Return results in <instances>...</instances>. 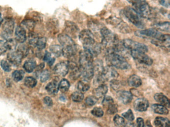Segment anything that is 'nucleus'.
<instances>
[{
  "instance_id": "23",
  "label": "nucleus",
  "mask_w": 170,
  "mask_h": 127,
  "mask_svg": "<svg viewBox=\"0 0 170 127\" xmlns=\"http://www.w3.org/2000/svg\"><path fill=\"white\" fill-rule=\"evenodd\" d=\"M155 100L159 103H161V105L165 107H170V101L168 98L162 93H156L154 95Z\"/></svg>"
},
{
  "instance_id": "12",
  "label": "nucleus",
  "mask_w": 170,
  "mask_h": 127,
  "mask_svg": "<svg viewBox=\"0 0 170 127\" xmlns=\"http://www.w3.org/2000/svg\"><path fill=\"white\" fill-rule=\"evenodd\" d=\"M152 43L159 47L169 49L170 44V35H162L159 38L152 39Z\"/></svg>"
},
{
  "instance_id": "30",
  "label": "nucleus",
  "mask_w": 170,
  "mask_h": 127,
  "mask_svg": "<svg viewBox=\"0 0 170 127\" xmlns=\"http://www.w3.org/2000/svg\"><path fill=\"white\" fill-rule=\"evenodd\" d=\"M50 51L55 57H59L63 54V48L59 45H53L50 47Z\"/></svg>"
},
{
  "instance_id": "34",
  "label": "nucleus",
  "mask_w": 170,
  "mask_h": 127,
  "mask_svg": "<svg viewBox=\"0 0 170 127\" xmlns=\"http://www.w3.org/2000/svg\"><path fill=\"white\" fill-rule=\"evenodd\" d=\"M24 75V72L23 71L17 70V71L14 72L12 74V78L16 82H18L23 79Z\"/></svg>"
},
{
  "instance_id": "14",
  "label": "nucleus",
  "mask_w": 170,
  "mask_h": 127,
  "mask_svg": "<svg viewBox=\"0 0 170 127\" xmlns=\"http://www.w3.org/2000/svg\"><path fill=\"white\" fill-rule=\"evenodd\" d=\"M68 67L69 70H71L70 78L76 80L81 76V71L78 65L74 61H70L68 62Z\"/></svg>"
},
{
  "instance_id": "20",
  "label": "nucleus",
  "mask_w": 170,
  "mask_h": 127,
  "mask_svg": "<svg viewBox=\"0 0 170 127\" xmlns=\"http://www.w3.org/2000/svg\"><path fill=\"white\" fill-rule=\"evenodd\" d=\"M118 99L124 104L130 103L132 99V94L127 91H119L117 93Z\"/></svg>"
},
{
  "instance_id": "27",
  "label": "nucleus",
  "mask_w": 170,
  "mask_h": 127,
  "mask_svg": "<svg viewBox=\"0 0 170 127\" xmlns=\"http://www.w3.org/2000/svg\"><path fill=\"white\" fill-rule=\"evenodd\" d=\"M89 81L83 79L82 80L79 81L77 84V89L81 92H85L89 89Z\"/></svg>"
},
{
  "instance_id": "31",
  "label": "nucleus",
  "mask_w": 170,
  "mask_h": 127,
  "mask_svg": "<svg viewBox=\"0 0 170 127\" xmlns=\"http://www.w3.org/2000/svg\"><path fill=\"white\" fill-rule=\"evenodd\" d=\"M36 23L33 19H24L22 23V27L24 29H28V31H32L35 27Z\"/></svg>"
},
{
  "instance_id": "42",
  "label": "nucleus",
  "mask_w": 170,
  "mask_h": 127,
  "mask_svg": "<svg viewBox=\"0 0 170 127\" xmlns=\"http://www.w3.org/2000/svg\"><path fill=\"white\" fill-rule=\"evenodd\" d=\"M50 72L48 70H46L45 71H43L41 72L40 80L42 83L46 82V80H49L50 77Z\"/></svg>"
},
{
  "instance_id": "24",
  "label": "nucleus",
  "mask_w": 170,
  "mask_h": 127,
  "mask_svg": "<svg viewBox=\"0 0 170 127\" xmlns=\"http://www.w3.org/2000/svg\"><path fill=\"white\" fill-rule=\"evenodd\" d=\"M46 89L50 94L55 95L59 90V84L55 80L51 81L46 85Z\"/></svg>"
},
{
  "instance_id": "18",
  "label": "nucleus",
  "mask_w": 170,
  "mask_h": 127,
  "mask_svg": "<svg viewBox=\"0 0 170 127\" xmlns=\"http://www.w3.org/2000/svg\"><path fill=\"white\" fill-rule=\"evenodd\" d=\"M58 40L63 48L76 45L72 37L63 33L60 34L58 36Z\"/></svg>"
},
{
  "instance_id": "29",
  "label": "nucleus",
  "mask_w": 170,
  "mask_h": 127,
  "mask_svg": "<svg viewBox=\"0 0 170 127\" xmlns=\"http://www.w3.org/2000/svg\"><path fill=\"white\" fill-rule=\"evenodd\" d=\"M24 68L27 72L31 73L36 68V62L35 60H29L26 61L24 64Z\"/></svg>"
},
{
  "instance_id": "7",
  "label": "nucleus",
  "mask_w": 170,
  "mask_h": 127,
  "mask_svg": "<svg viewBox=\"0 0 170 127\" xmlns=\"http://www.w3.org/2000/svg\"><path fill=\"white\" fill-rule=\"evenodd\" d=\"M79 40L83 44V47L89 46L95 42L94 35L91 31L88 29H84L79 33Z\"/></svg>"
},
{
  "instance_id": "8",
  "label": "nucleus",
  "mask_w": 170,
  "mask_h": 127,
  "mask_svg": "<svg viewBox=\"0 0 170 127\" xmlns=\"http://www.w3.org/2000/svg\"><path fill=\"white\" fill-rule=\"evenodd\" d=\"M15 27L14 20L11 18L6 19L2 26V35L3 38L7 40L11 38L13 35V31Z\"/></svg>"
},
{
  "instance_id": "33",
  "label": "nucleus",
  "mask_w": 170,
  "mask_h": 127,
  "mask_svg": "<svg viewBox=\"0 0 170 127\" xmlns=\"http://www.w3.org/2000/svg\"><path fill=\"white\" fill-rule=\"evenodd\" d=\"M38 38L39 37L36 33H34L33 32H31L28 35V43L31 46L36 47Z\"/></svg>"
},
{
  "instance_id": "40",
  "label": "nucleus",
  "mask_w": 170,
  "mask_h": 127,
  "mask_svg": "<svg viewBox=\"0 0 170 127\" xmlns=\"http://www.w3.org/2000/svg\"><path fill=\"white\" fill-rule=\"evenodd\" d=\"M113 121L115 125L118 127H123L125 124L124 119L118 115L115 116L113 119Z\"/></svg>"
},
{
  "instance_id": "2",
  "label": "nucleus",
  "mask_w": 170,
  "mask_h": 127,
  "mask_svg": "<svg viewBox=\"0 0 170 127\" xmlns=\"http://www.w3.org/2000/svg\"><path fill=\"white\" fill-rule=\"evenodd\" d=\"M100 34L102 37V47L106 50V53L113 52L115 46L120 42L116 35L105 27L101 28Z\"/></svg>"
},
{
  "instance_id": "37",
  "label": "nucleus",
  "mask_w": 170,
  "mask_h": 127,
  "mask_svg": "<svg viewBox=\"0 0 170 127\" xmlns=\"http://www.w3.org/2000/svg\"><path fill=\"white\" fill-rule=\"evenodd\" d=\"M156 28L161 31H170V24L169 22H163L156 24Z\"/></svg>"
},
{
  "instance_id": "1",
  "label": "nucleus",
  "mask_w": 170,
  "mask_h": 127,
  "mask_svg": "<svg viewBox=\"0 0 170 127\" xmlns=\"http://www.w3.org/2000/svg\"><path fill=\"white\" fill-rule=\"evenodd\" d=\"M79 69L84 80L89 81L94 76V56L84 49L79 53Z\"/></svg>"
},
{
  "instance_id": "53",
  "label": "nucleus",
  "mask_w": 170,
  "mask_h": 127,
  "mask_svg": "<svg viewBox=\"0 0 170 127\" xmlns=\"http://www.w3.org/2000/svg\"><path fill=\"white\" fill-rule=\"evenodd\" d=\"M51 58V54L50 53V52L46 51L44 56V61L48 62Z\"/></svg>"
},
{
  "instance_id": "16",
  "label": "nucleus",
  "mask_w": 170,
  "mask_h": 127,
  "mask_svg": "<svg viewBox=\"0 0 170 127\" xmlns=\"http://www.w3.org/2000/svg\"><path fill=\"white\" fill-rule=\"evenodd\" d=\"M69 71L68 63L60 62L58 63L54 68V72L57 75L65 76Z\"/></svg>"
},
{
  "instance_id": "45",
  "label": "nucleus",
  "mask_w": 170,
  "mask_h": 127,
  "mask_svg": "<svg viewBox=\"0 0 170 127\" xmlns=\"http://www.w3.org/2000/svg\"><path fill=\"white\" fill-rule=\"evenodd\" d=\"M114 103L112 98L110 96H106L104 98L102 101L103 105L105 107H108L109 106Z\"/></svg>"
},
{
  "instance_id": "6",
  "label": "nucleus",
  "mask_w": 170,
  "mask_h": 127,
  "mask_svg": "<svg viewBox=\"0 0 170 127\" xmlns=\"http://www.w3.org/2000/svg\"><path fill=\"white\" fill-rule=\"evenodd\" d=\"M124 47L129 51H136L146 53L148 51V47L146 45L139 42H136L132 39H126L122 41Z\"/></svg>"
},
{
  "instance_id": "57",
  "label": "nucleus",
  "mask_w": 170,
  "mask_h": 127,
  "mask_svg": "<svg viewBox=\"0 0 170 127\" xmlns=\"http://www.w3.org/2000/svg\"><path fill=\"white\" fill-rule=\"evenodd\" d=\"M1 17V13H0V18Z\"/></svg>"
},
{
  "instance_id": "38",
  "label": "nucleus",
  "mask_w": 170,
  "mask_h": 127,
  "mask_svg": "<svg viewBox=\"0 0 170 127\" xmlns=\"http://www.w3.org/2000/svg\"><path fill=\"white\" fill-rule=\"evenodd\" d=\"M72 99L73 101L79 102L83 100V99H84V95L83 93L81 92H75L72 94Z\"/></svg>"
},
{
  "instance_id": "26",
  "label": "nucleus",
  "mask_w": 170,
  "mask_h": 127,
  "mask_svg": "<svg viewBox=\"0 0 170 127\" xmlns=\"http://www.w3.org/2000/svg\"><path fill=\"white\" fill-rule=\"evenodd\" d=\"M152 109L154 112L159 114L167 115L169 113L167 108L161 104H154L152 106Z\"/></svg>"
},
{
  "instance_id": "5",
  "label": "nucleus",
  "mask_w": 170,
  "mask_h": 127,
  "mask_svg": "<svg viewBox=\"0 0 170 127\" xmlns=\"http://www.w3.org/2000/svg\"><path fill=\"white\" fill-rule=\"evenodd\" d=\"M123 12L127 19L132 24L140 28L144 27L142 17L133 8L130 6H127L124 9Z\"/></svg>"
},
{
  "instance_id": "10",
  "label": "nucleus",
  "mask_w": 170,
  "mask_h": 127,
  "mask_svg": "<svg viewBox=\"0 0 170 127\" xmlns=\"http://www.w3.org/2000/svg\"><path fill=\"white\" fill-rule=\"evenodd\" d=\"M130 53L132 57L140 63H143L148 66L152 64V59L146 55L145 53L136 51H131Z\"/></svg>"
},
{
  "instance_id": "25",
  "label": "nucleus",
  "mask_w": 170,
  "mask_h": 127,
  "mask_svg": "<svg viewBox=\"0 0 170 127\" xmlns=\"http://www.w3.org/2000/svg\"><path fill=\"white\" fill-rule=\"evenodd\" d=\"M128 84L129 85L134 88H137L142 84V80L140 77L137 75H132L128 79Z\"/></svg>"
},
{
  "instance_id": "49",
  "label": "nucleus",
  "mask_w": 170,
  "mask_h": 127,
  "mask_svg": "<svg viewBox=\"0 0 170 127\" xmlns=\"http://www.w3.org/2000/svg\"><path fill=\"white\" fill-rule=\"evenodd\" d=\"M8 50L6 41L0 40V55L3 54Z\"/></svg>"
},
{
  "instance_id": "51",
  "label": "nucleus",
  "mask_w": 170,
  "mask_h": 127,
  "mask_svg": "<svg viewBox=\"0 0 170 127\" xmlns=\"http://www.w3.org/2000/svg\"><path fill=\"white\" fill-rule=\"evenodd\" d=\"M160 4L166 8L170 7V0H159Z\"/></svg>"
},
{
  "instance_id": "9",
  "label": "nucleus",
  "mask_w": 170,
  "mask_h": 127,
  "mask_svg": "<svg viewBox=\"0 0 170 127\" xmlns=\"http://www.w3.org/2000/svg\"><path fill=\"white\" fill-rule=\"evenodd\" d=\"M135 35L138 37L143 38H152V39H157L162 34L155 28H149L142 31H137Z\"/></svg>"
},
{
  "instance_id": "54",
  "label": "nucleus",
  "mask_w": 170,
  "mask_h": 127,
  "mask_svg": "<svg viewBox=\"0 0 170 127\" xmlns=\"http://www.w3.org/2000/svg\"><path fill=\"white\" fill-rule=\"evenodd\" d=\"M124 127H137L136 125L133 122H127L124 125Z\"/></svg>"
},
{
  "instance_id": "52",
  "label": "nucleus",
  "mask_w": 170,
  "mask_h": 127,
  "mask_svg": "<svg viewBox=\"0 0 170 127\" xmlns=\"http://www.w3.org/2000/svg\"><path fill=\"white\" fill-rule=\"evenodd\" d=\"M137 123L138 127H145L143 119L141 118H138L137 119Z\"/></svg>"
},
{
  "instance_id": "44",
  "label": "nucleus",
  "mask_w": 170,
  "mask_h": 127,
  "mask_svg": "<svg viewBox=\"0 0 170 127\" xmlns=\"http://www.w3.org/2000/svg\"><path fill=\"white\" fill-rule=\"evenodd\" d=\"M122 116L125 118L129 121H132L134 119V116L131 110H128L127 112L122 114Z\"/></svg>"
},
{
  "instance_id": "17",
  "label": "nucleus",
  "mask_w": 170,
  "mask_h": 127,
  "mask_svg": "<svg viewBox=\"0 0 170 127\" xmlns=\"http://www.w3.org/2000/svg\"><path fill=\"white\" fill-rule=\"evenodd\" d=\"M15 40L17 42L23 43L27 40V33L26 29L21 26H18L15 28Z\"/></svg>"
},
{
  "instance_id": "22",
  "label": "nucleus",
  "mask_w": 170,
  "mask_h": 127,
  "mask_svg": "<svg viewBox=\"0 0 170 127\" xmlns=\"http://www.w3.org/2000/svg\"><path fill=\"white\" fill-rule=\"evenodd\" d=\"M108 92V87L104 84L100 85L98 88H96L94 91V96L98 99L101 98L107 93Z\"/></svg>"
},
{
  "instance_id": "13",
  "label": "nucleus",
  "mask_w": 170,
  "mask_h": 127,
  "mask_svg": "<svg viewBox=\"0 0 170 127\" xmlns=\"http://www.w3.org/2000/svg\"><path fill=\"white\" fill-rule=\"evenodd\" d=\"M24 56H23L21 52L18 50H14L9 52L8 54V60L11 63L15 66H18L22 62V59L23 58Z\"/></svg>"
},
{
  "instance_id": "3",
  "label": "nucleus",
  "mask_w": 170,
  "mask_h": 127,
  "mask_svg": "<svg viewBox=\"0 0 170 127\" xmlns=\"http://www.w3.org/2000/svg\"><path fill=\"white\" fill-rule=\"evenodd\" d=\"M133 9L142 18H150L152 17L151 8L145 0H130Z\"/></svg>"
},
{
  "instance_id": "28",
  "label": "nucleus",
  "mask_w": 170,
  "mask_h": 127,
  "mask_svg": "<svg viewBox=\"0 0 170 127\" xmlns=\"http://www.w3.org/2000/svg\"><path fill=\"white\" fill-rule=\"evenodd\" d=\"M155 124L158 127H170V121L164 117H158L155 119Z\"/></svg>"
},
{
  "instance_id": "55",
  "label": "nucleus",
  "mask_w": 170,
  "mask_h": 127,
  "mask_svg": "<svg viewBox=\"0 0 170 127\" xmlns=\"http://www.w3.org/2000/svg\"><path fill=\"white\" fill-rule=\"evenodd\" d=\"M45 66V65L44 63H41L38 66H37V71H36V72H38L41 71L43 70V69H44Z\"/></svg>"
},
{
  "instance_id": "35",
  "label": "nucleus",
  "mask_w": 170,
  "mask_h": 127,
  "mask_svg": "<svg viewBox=\"0 0 170 127\" xmlns=\"http://www.w3.org/2000/svg\"><path fill=\"white\" fill-rule=\"evenodd\" d=\"M24 83L25 85L27 87L33 88H34L37 85V81L36 80V79L33 77L28 76V77L26 78L24 80Z\"/></svg>"
},
{
  "instance_id": "19",
  "label": "nucleus",
  "mask_w": 170,
  "mask_h": 127,
  "mask_svg": "<svg viewBox=\"0 0 170 127\" xmlns=\"http://www.w3.org/2000/svg\"><path fill=\"white\" fill-rule=\"evenodd\" d=\"M135 109L138 111L143 112L146 111L149 106L148 101L145 98H140L136 100L134 102Z\"/></svg>"
},
{
  "instance_id": "39",
  "label": "nucleus",
  "mask_w": 170,
  "mask_h": 127,
  "mask_svg": "<svg viewBox=\"0 0 170 127\" xmlns=\"http://www.w3.org/2000/svg\"><path fill=\"white\" fill-rule=\"evenodd\" d=\"M46 40L45 37H41V38H38L37 41V43L36 45V47L37 49L40 51H41L45 48L46 46Z\"/></svg>"
},
{
  "instance_id": "43",
  "label": "nucleus",
  "mask_w": 170,
  "mask_h": 127,
  "mask_svg": "<svg viewBox=\"0 0 170 127\" xmlns=\"http://www.w3.org/2000/svg\"><path fill=\"white\" fill-rule=\"evenodd\" d=\"M91 113L95 116L97 117H100L103 116L104 114L103 111L102 109L100 107H95L91 111Z\"/></svg>"
},
{
  "instance_id": "15",
  "label": "nucleus",
  "mask_w": 170,
  "mask_h": 127,
  "mask_svg": "<svg viewBox=\"0 0 170 127\" xmlns=\"http://www.w3.org/2000/svg\"><path fill=\"white\" fill-rule=\"evenodd\" d=\"M65 30L67 33L66 35H68L71 37H76L78 35L79 31V29L76 24L69 21L66 22Z\"/></svg>"
},
{
  "instance_id": "46",
  "label": "nucleus",
  "mask_w": 170,
  "mask_h": 127,
  "mask_svg": "<svg viewBox=\"0 0 170 127\" xmlns=\"http://www.w3.org/2000/svg\"><path fill=\"white\" fill-rule=\"evenodd\" d=\"M1 65L2 68V69L5 71L7 72H9L11 71V66L10 65V63L6 61V60H2L1 63Z\"/></svg>"
},
{
  "instance_id": "50",
  "label": "nucleus",
  "mask_w": 170,
  "mask_h": 127,
  "mask_svg": "<svg viewBox=\"0 0 170 127\" xmlns=\"http://www.w3.org/2000/svg\"><path fill=\"white\" fill-rule=\"evenodd\" d=\"M44 103L47 106L49 107H51V106L53 105V101L52 99L50 97L46 96L44 98Z\"/></svg>"
},
{
  "instance_id": "11",
  "label": "nucleus",
  "mask_w": 170,
  "mask_h": 127,
  "mask_svg": "<svg viewBox=\"0 0 170 127\" xmlns=\"http://www.w3.org/2000/svg\"><path fill=\"white\" fill-rule=\"evenodd\" d=\"M107 22L109 24L116 27L118 29H119L121 32L128 33L130 31L129 27L121 19H119L116 17H110L107 19Z\"/></svg>"
},
{
  "instance_id": "48",
  "label": "nucleus",
  "mask_w": 170,
  "mask_h": 127,
  "mask_svg": "<svg viewBox=\"0 0 170 127\" xmlns=\"http://www.w3.org/2000/svg\"><path fill=\"white\" fill-rule=\"evenodd\" d=\"M110 85L113 89L117 90L120 88L121 83L120 81L116 80L115 79L110 81Z\"/></svg>"
},
{
  "instance_id": "21",
  "label": "nucleus",
  "mask_w": 170,
  "mask_h": 127,
  "mask_svg": "<svg viewBox=\"0 0 170 127\" xmlns=\"http://www.w3.org/2000/svg\"><path fill=\"white\" fill-rule=\"evenodd\" d=\"M77 51V49L76 45H74L72 46L63 47V55L67 58L71 59L76 56Z\"/></svg>"
},
{
  "instance_id": "4",
  "label": "nucleus",
  "mask_w": 170,
  "mask_h": 127,
  "mask_svg": "<svg viewBox=\"0 0 170 127\" xmlns=\"http://www.w3.org/2000/svg\"><path fill=\"white\" fill-rule=\"evenodd\" d=\"M107 59L110 63V66L121 70L129 69L130 65L125 58L114 52L107 53Z\"/></svg>"
},
{
  "instance_id": "47",
  "label": "nucleus",
  "mask_w": 170,
  "mask_h": 127,
  "mask_svg": "<svg viewBox=\"0 0 170 127\" xmlns=\"http://www.w3.org/2000/svg\"><path fill=\"white\" fill-rule=\"evenodd\" d=\"M107 108V112L109 114H114L117 112V106L114 103L110 105Z\"/></svg>"
},
{
  "instance_id": "56",
  "label": "nucleus",
  "mask_w": 170,
  "mask_h": 127,
  "mask_svg": "<svg viewBox=\"0 0 170 127\" xmlns=\"http://www.w3.org/2000/svg\"><path fill=\"white\" fill-rule=\"evenodd\" d=\"M54 61H55V59L53 58L50 59L47 62V63H48V64H49V65L51 66V65H53V64H54Z\"/></svg>"
},
{
  "instance_id": "32",
  "label": "nucleus",
  "mask_w": 170,
  "mask_h": 127,
  "mask_svg": "<svg viewBox=\"0 0 170 127\" xmlns=\"http://www.w3.org/2000/svg\"><path fill=\"white\" fill-rule=\"evenodd\" d=\"M69 87H70V84L69 81L65 79H63V80H61L60 83L59 84V89L62 92H67L69 89Z\"/></svg>"
},
{
  "instance_id": "41",
  "label": "nucleus",
  "mask_w": 170,
  "mask_h": 127,
  "mask_svg": "<svg viewBox=\"0 0 170 127\" xmlns=\"http://www.w3.org/2000/svg\"><path fill=\"white\" fill-rule=\"evenodd\" d=\"M97 100L98 99L94 96H89L86 98L85 103L87 106H92L97 103Z\"/></svg>"
},
{
  "instance_id": "36",
  "label": "nucleus",
  "mask_w": 170,
  "mask_h": 127,
  "mask_svg": "<svg viewBox=\"0 0 170 127\" xmlns=\"http://www.w3.org/2000/svg\"><path fill=\"white\" fill-rule=\"evenodd\" d=\"M17 41L14 39H12V38H9L7 40L6 43L8 50H10L11 51H14L17 48Z\"/></svg>"
}]
</instances>
